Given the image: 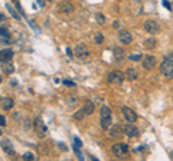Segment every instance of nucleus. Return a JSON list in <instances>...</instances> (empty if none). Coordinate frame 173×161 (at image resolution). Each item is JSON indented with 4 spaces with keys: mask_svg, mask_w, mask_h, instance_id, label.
Returning a JSON list of instances; mask_svg holds the SVG:
<instances>
[{
    "mask_svg": "<svg viewBox=\"0 0 173 161\" xmlns=\"http://www.w3.org/2000/svg\"><path fill=\"white\" fill-rule=\"evenodd\" d=\"M15 102H13L12 98H3L2 99V108H3L4 111H9V109H12Z\"/></svg>",
    "mask_w": 173,
    "mask_h": 161,
    "instance_id": "14",
    "label": "nucleus"
},
{
    "mask_svg": "<svg viewBox=\"0 0 173 161\" xmlns=\"http://www.w3.org/2000/svg\"><path fill=\"white\" fill-rule=\"evenodd\" d=\"M160 72L165 75L167 79L173 78V53L167 55L160 65Z\"/></svg>",
    "mask_w": 173,
    "mask_h": 161,
    "instance_id": "1",
    "label": "nucleus"
},
{
    "mask_svg": "<svg viewBox=\"0 0 173 161\" xmlns=\"http://www.w3.org/2000/svg\"><path fill=\"white\" fill-rule=\"evenodd\" d=\"M23 158L25 160H35V155L32 153H25L23 154Z\"/></svg>",
    "mask_w": 173,
    "mask_h": 161,
    "instance_id": "27",
    "label": "nucleus"
},
{
    "mask_svg": "<svg viewBox=\"0 0 173 161\" xmlns=\"http://www.w3.org/2000/svg\"><path fill=\"white\" fill-rule=\"evenodd\" d=\"M97 22L100 25H104V23H106V17L102 16V15H97Z\"/></svg>",
    "mask_w": 173,
    "mask_h": 161,
    "instance_id": "25",
    "label": "nucleus"
},
{
    "mask_svg": "<svg viewBox=\"0 0 173 161\" xmlns=\"http://www.w3.org/2000/svg\"><path fill=\"white\" fill-rule=\"evenodd\" d=\"M121 112L124 114V118H126L128 122H136V121H137V114H136L133 109H130L128 107H123Z\"/></svg>",
    "mask_w": 173,
    "mask_h": 161,
    "instance_id": "9",
    "label": "nucleus"
},
{
    "mask_svg": "<svg viewBox=\"0 0 173 161\" xmlns=\"http://www.w3.org/2000/svg\"><path fill=\"white\" fill-rule=\"evenodd\" d=\"M123 134H124V128H121V125L120 124H115V125H113V127L110 128V137L111 138L118 140V138H121Z\"/></svg>",
    "mask_w": 173,
    "mask_h": 161,
    "instance_id": "10",
    "label": "nucleus"
},
{
    "mask_svg": "<svg viewBox=\"0 0 173 161\" xmlns=\"http://www.w3.org/2000/svg\"><path fill=\"white\" fill-rule=\"evenodd\" d=\"M144 30L147 33H157L160 30V25L157 20H147L144 23Z\"/></svg>",
    "mask_w": 173,
    "mask_h": 161,
    "instance_id": "7",
    "label": "nucleus"
},
{
    "mask_svg": "<svg viewBox=\"0 0 173 161\" xmlns=\"http://www.w3.org/2000/svg\"><path fill=\"white\" fill-rule=\"evenodd\" d=\"M163 6H165V7H167L170 10V9H172V4L169 3V2H167V0H163Z\"/></svg>",
    "mask_w": 173,
    "mask_h": 161,
    "instance_id": "30",
    "label": "nucleus"
},
{
    "mask_svg": "<svg viewBox=\"0 0 173 161\" xmlns=\"http://www.w3.org/2000/svg\"><path fill=\"white\" fill-rule=\"evenodd\" d=\"M128 58H130V61H140V59H141V55L140 53H131Z\"/></svg>",
    "mask_w": 173,
    "mask_h": 161,
    "instance_id": "23",
    "label": "nucleus"
},
{
    "mask_svg": "<svg viewBox=\"0 0 173 161\" xmlns=\"http://www.w3.org/2000/svg\"><path fill=\"white\" fill-rule=\"evenodd\" d=\"M84 111L87 115H91V114H94V104L91 102V101H87L84 105Z\"/></svg>",
    "mask_w": 173,
    "mask_h": 161,
    "instance_id": "18",
    "label": "nucleus"
},
{
    "mask_svg": "<svg viewBox=\"0 0 173 161\" xmlns=\"http://www.w3.org/2000/svg\"><path fill=\"white\" fill-rule=\"evenodd\" d=\"M131 2H137V3H139V2H141V0H131Z\"/></svg>",
    "mask_w": 173,
    "mask_h": 161,
    "instance_id": "35",
    "label": "nucleus"
},
{
    "mask_svg": "<svg viewBox=\"0 0 173 161\" xmlns=\"http://www.w3.org/2000/svg\"><path fill=\"white\" fill-rule=\"evenodd\" d=\"M143 63V68L146 70H152L154 66H156V58L152 56V55H147V56H144V59L141 61Z\"/></svg>",
    "mask_w": 173,
    "mask_h": 161,
    "instance_id": "8",
    "label": "nucleus"
},
{
    "mask_svg": "<svg viewBox=\"0 0 173 161\" xmlns=\"http://www.w3.org/2000/svg\"><path fill=\"white\" fill-rule=\"evenodd\" d=\"M38 3L41 4V7H43V6H45V3H43V0H38Z\"/></svg>",
    "mask_w": 173,
    "mask_h": 161,
    "instance_id": "34",
    "label": "nucleus"
},
{
    "mask_svg": "<svg viewBox=\"0 0 173 161\" xmlns=\"http://www.w3.org/2000/svg\"><path fill=\"white\" fill-rule=\"evenodd\" d=\"M2 65H3V74H6V75H9V74H12L13 70V65L12 63H9V62H6V65H4V63H2Z\"/></svg>",
    "mask_w": 173,
    "mask_h": 161,
    "instance_id": "21",
    "label": "nucleus"
},
{
    "mask_svg": "<svg viewBox=\"0 0 173 161\" xmlns=\"http://www.w3.org/2000/svg\"><path fill=\"white\" fill-rule=\"evenodd\" d=\"M143 46H144V49H153L154 46H156V39L154 37H149V39H146V40L143 42Z\"/></svg>",
    "mask_w": 173,
    "mask_h": 161,
    "instance_id": "17",
    "label": "nucleus"
},
{
    "mask_svg": "<svg viewBox=\"0 0 173 161\" xmlns=\"http://www.w3.org/2000/svg\"><path fill=\"white\" fill-rule=\"evenodd\" d=\"M59 10L63 13H71L72 10H74V6H72L71 3H68V2H62V3L59 4Z\"/></svg>",
    "mask_w": 173,
    "mask_h": 161,
    "instance_id": "15",
    "label": "nucleus"
},
{
    "mask_svg": "<svg viewBox=\"0 0 173 161\" xmlns=\"http://www.w3.org/2000/svg\"><path fill=\"white\" fill-rule=\"evenodd\" d=\"M63 83H65V85H68V87H74V85H75L74 82H71V81H68V79H63Z\"/></svg>",
    "mask_w": 173,
    "mask_h": 161,
    "instance_id": "31",
    "label": "nucleus"
},
{
    "mask_svg": "<svg viewBox=\"0 0 173 161\" xmlns=\"http://www.w3.org/2000/svg\"><path fill=\"white\" fill-rule=\"evenodd\" d=\"M0 124H2V127H6V120H4L3 115L0 117Z\"/></svg>",
    "mask_w": 173,
    "mask_h": 161,
    "instance_id": "32",
    "label": "nucleus"
},
{
    "mask_svg": "<svg viewBox=\"0 0 173 161\" xmlns=\"http://www.w3.org/2000/svg\"><path fill=\"white\" fill-rule=\"evenodd\" d=\"M94 40H95V43H101V42L104 40V37H102L101 33H97V35L94 36Z\"/></svg>",
    "mask_w": 173,
    "mask_h": 161,
    "instance_id": "24",
    "label": "nucleus"
},
{
    "mask_svg": "<svg viewBox=\"0 0 173 161\" xmlns=\"http://www.w3.org/2000/svg\"><path fill=\"white\" fill-rule=\"evenodd\" d=\"M124 128V134H126L127 137H130V138H134V137H139V128L134 125V122H128L127 121V124L123 127Z\"/></svg>",
    "mask_w": 173,
    "mask_h": 161,
    "instance_id": "5",
    "label": "nucleus"
},
{
    "mask_svg": "<svg viewBox=\"0 0 173 161\" xmlns=\"http://www.w3.org/2000/svg\"><path fill=\"white\" fill-rule=\"evenodd\" d=\"M118 39L121 40V43L128 45V43H131V33L127 32V30H120V33H118Z\"/></svg>",
    "mask_w": 173,
    "mask_h": 161,
    "instance_id": "12",
    "label": "nucleus"
},
{
    "mask_svg": "<svg viewBox=\"0 0 173 161\" xmlns=\"http://www.w3.org/2000/svg\"><path fill=\"white\" fill-rule=\"evenodd\" d=\"M84 115H87V114H85L84 108H82V109H78V111L74 114V118H75V120H78V121H81L82 118H84Z\"/></svg>",
    "mask_w": 173,
    "mask_h": 161,
    "instance_id": "22",
    "label": "nucleus"
},
{
    "mask_svg": "<svg viewBox=\"0 0 173 161\" xmlns=\"http://www.w3.org/2000/svg\"><path fill=\"white\" fill-rule=\"evenodd\" d=\"M108 82L115 83V85H121L124 82V74L120 70H113L108 74Z\"/></svg>",
    "mask_w": 173,
    "mask_h": 161,
    "instance_id": "4",
    "label": "nucleus"
},
{
    "mask_svg": "<svg viewBox=\"0 0 173 161\" xmlns=\"http://www.w3.org/2000/svg\"><path fill=\"white\" fill-rule=\"evenodd\" d=\"M4 37H9V33L4 28H2V39H4Z\"/></svg>",
    "mask_w": 173,
    "mask_h": 161,
    "instance_id": "29",
    "label": "nucleus"
},
{
    "mask_svg": "<svg viewBox=\"0 0 173 161\" xmlns=\"http://www.w3.org/2000/svg\"><path fill=\"white\" fill-rule=\"evenodd\" d=\"M111 109L108 107H102L100 109V125L104 131L110 129V125H111Z\"/></svg>",
    "mask_w": 173,
    "mask_h": 161,
    "instance_id": "2",
    "label": "nucleus"
},
{
    "mask_svg": "<svg viewBox=\"0 0 173 161\" xmlns=\"http://www.w3.org/2000/svg\"><path fill=\"white\" fill-rule=\"evenodd\" d=\"M78 59H85L89 56V49L87 48V45L84 43H80V45H76L75 48V53H74Z\"/></svg>",
    "mask_w": 173,
    "mask_h": 161,
    "instance_id": "6",
    "label": "nucleus"
},
{
    "mask_svg": "<svg viewBox=\"0 0 173 161\" xmlns=\"http://www.w3.org/2000/svg\"><path fill=\"white\" fill-rule=\"evenodd\" d=\"M137 76H139V74H137V70L134 69V68H128L126 72V78L128 79V81H136L137 79Z\"/></svg>",
    "mask_w": 173,
    "mask_h": 161,
    "instance_id": "16",
    "label": "nucleus"
},
{
    "mask_svg": "<svg viewBox=\"0 0 173 161\" xmlns=\"http://www.w3.org/2000/svg\"><path fill=\"white\" fill-rule=\"evenodd\" d=\"M81 145H82V142H81V140H80V138H76V137H75V138H74V147H78V148H80Z\"/></svg>",
    "mask_w": 173,
    "mask_h": 161,
    "instance_id": "28",
    "label": "nucleus"
},
{
    "mask_svg": "<svg viewBox=\"0 0 173 161\" xmlns=\"http://www.w3.org/2000/svg\"><path fill=\"white\" fill-rule=\"evenodd\" d=\"M48 2H54V0H48Z\"/></svg>",
    "mask_w": 173,
    "mask_h": 161,
    "instance_id": "36",
    "label": "nucleus"
},
{
    "mask_svg": "<svg viewBox=\"0 0 173 161\" xmlns=\"http://www.w3.org/2000/svg\"><path fill=\"white\" fill-rule=\"evenodd\" d=\"M67 53H68V56H69V58H72V56H74V53L71 52V49H67Z\"/></svg>",
    "mask_w": 173,
    "mask_h": 161,
    "instance_id": "33",
    "label": "nucleus"
},
{
    "mask_svg": "<svg viewBox=\"0 0 173 161\" xmlns=\"http://www.w3.org/2000/svg\"><path fill=\"white\" fill-rule=\"evenodd\" d=\"M114 56H115V61L117 62H121L123 58H124V50L121 48H115L114 49Z\"/></svg>",
    "mask_w": 173,
    "mask_h": 161,
    "instance_id": "19",
    "label": "nucleus"
},
{
    "mask_svg": "<svg viewBox=\"0 0 173 161\" xmlns=\"http://www.w3.org/2000/svg\"><path fill=\"white\" fill-rule=\"evenodd\" d=\"M13 58V50L3 49L2 50V62H10Z\"/></svg>",
    "mask_w": 173,
    "mask_h": 161,
    "instance_id": "13",
    "label": "nucleus"
},
{
    "mask_svg": "<svg viewBox=\"0 0 173 161\" xmlns=\"http://www.w3.org/2000/svg\"><path fill=\"white\" fill-rule=\"evenodd\" d=\"M113 154H114L117 158H123L128 154V145L124 144V142H117V144L113 145Z\"/></svg>",
    "mask_w": 173,
    "mask_h": 161,
    "instance_id": "3",
    "label": "nucleus"
},
{
    "mask_svg": "<svg viewBox=\"0 0 173 161\" xmlns=\"http://www.w3.org/2000/svg\"><path fill=\"white\" fill-rule=\"evenodd\" d=\"M6 9H7L9 12H10V15H12L13 17H15V19H17V20H19V19H20V15H19V13L16 12V10H15V9L12 7V4H6Z\"/></svg>",
    "mask_w": 173,
    "mask_h": 161,
    "instance_id": "20",
    "label": "nucleus"
},
{
    "mask_svg": "<svg viewBox=\"0 0 173 161\" xmlns=\"http://www.w3.org/2000/svg\"><path fill=\"white\" fill-rule=\"evenodd\" d=\"M35 129H36V132H38L41 137H43L48 131L46 125L43 124V121L41 120V118H36V120H35Z\"/></svg>",
    "mask_w": 173,
    "mask_h": 161,
    "instance_id": "11",
    "label": "nucleus"
},
{
    "mask_svg": "<svg viewBox=\"0 0 173 161\" xmlns=\"http://www.w3.org/2000/svg\"><path fill=\"white\" fill-rule=\"evenodd\" d=\"M3 150H4V151H6L7 154H10V155H13V154H15V151H13V150L10 148L9 145H4V144H3Z\"/></svg>",
    "mask_w": 173,
    "mask_h": 161,
    "instance_id": "26",
    "label": "nucleus"
}]
</instances>
